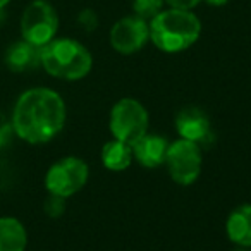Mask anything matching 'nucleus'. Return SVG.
Listing matches in <instances>:
<instances>
[{"mask_svg":"<svg viewBox=\"0 0 251 251\" xmlns=\"http://www.w3.org/2000/svg\"><path fill=\"white\" fill-rule=\"evenodd\" d=\"M229 239L239 248H251V203L237 206L226 222Z\"/></svg>","mask_w":251,"mask_h":251,"instance_id":"obj_12","label":"nucleus"},{"mask_svg":"<svg viewBox=\"0 0 251 251\" xmlns=\"http://www.w3.org/2000/svg\"><path fill=\"white\" fill-rule=\"evenodd\" d=\"M28 246V232L14 217L0 219V251H25Z\"/></svg>","mask_w":251,"mask_h":251,"instance_id":"obj_13","label":"nucleus"},{"mask_svg":"<svg viewBox=\"0 0 251 251\" xmlns=\"http://www.w3.org/2000/svg\"><path fill=\"white\" fill-rule=\"evenodd\" d=\"M43 208H45V213L49 217H60L66 210V198L57 195H49V198L43 203Z\"/></svg>","mask_w":251,"mask_h":251,"instance_id":"obj_16","label":"nucleus"},{"mask_svg":"<svg viewBox=\"0 0 251 251\" xmlns=\"http://www.w3.org/2000/svg\"><path fill=\"white\" fill-rule=\"evenodd\" d=\"M9 2H11V0H0V11H2V9H4L5 5L9 4Z\"/></svg>","mask_w":251,"mask_h":251,"instance_id":"obj_21","label":"nucleus"},{"mask_svg":"<svg viewBox=\"0 0 251 251\" xmlns=\"http://www.w3.org/2000/svg\"><path fill=\"white\" fill-rule=\"evenodd\" d=\"M164 0H133V11L134 16L151 21L155 16H158L164 11Z\"/></svg>","mask_w":251,"mask_h":251,"instance_id":"obj_15","label":"nucleus"},{"mask_svg":"<svg viewBox=\"0 0 251 251\" xmlns=\"http://www.w3.org/2000/svg\"><path fill=\"white\" fill-rule=\"evenodd\" d=\"M108 126L114 140L124 141L133 147L148 133V110L134 98H122L112 107Z\"/></svg>","mask_w":251,"mask_h":251,"instance_id":"obj_4","label":"nucleus"},{"mask_svg":"<svg viewBox=\"0 0 251 251\" xmlns=\"http://www.w3.org/2000/svg\"><path fill=\"white\" fill-rule=\"evenodd\" d=\"M201 147L193 141L179 138L172 145H169L167 160L165 165L169 169L172 181L181 186H189L198 179L201 172Z\"/></svg>","mask_w":251,"mask_h":251,"instance_id":"obj_7","label":"nucleus"},{"mask_svg":"<svg viewBox=\"0 0 251 251\" xmlns=\"http://www.w3.org/2000/svg\"><path fill=\"white\" fill-rule=\"evenodd\" d=\"M88 177L90 169L86 162L77 157H66L49 169L45 176V186L50 195L69 198L84 188Z\"/></svg>","mask_w":251,"mask_h":251,"instance_id":"obj_6","label":"nucleus"},{"mask_svg":"<svg viewBox=\"0 0 251 251\" xmlns=\"http://www.w3.org/2000/svg\"><path fill=\"white\" fill-rule=\"evenodd\" d=\"M208 5H215V7H220V5H226L229 0H205Z\"/></svg>","mask_w":251,"mask_h":251,"instance_id":"obj_20","label":"nucleus"},{"mask_svg":"<svg viewBox=\"0 0 251 251\" xmlns=\"http://www.w3.org/2000/svg\"><path fill=\"white\" fill-rule=\"evenodd\" d=\"M79 23L86 29H93L97 26V16H95L93 11H83L79 16Z\"/></svg>","mask_w":251,"mask_h":251,"instance_id":"obj_19","label":"nucleus"},{"mask_svg":"<svg viewBox=\"0 0 251 251\" xmlns=\"http://www.w3.org/2000/svg\"><path fill=\"white\" fill-rule=\"evenodd\" d=\"M91 66V53L76 40L53 38L42 47V67L53 77L66 81L83 79L90 74Z\"/></svg>","mask_w":251,"mask_h":251,"instance_id":"obj_3","label":"nucleus"},{"mask_svg":"<svg viewBox=\"0 0 251 251\" xmlns=\"http://www.w3.org/2000/svg\"><path fill=\"white\" fill-rule=\"evenodd\" d=\"M59 29V16L45 0H33L21 18L23 40L36 47H45L55 38Z\"/></svg>","mask_w":251,"mask_h":251,"instance_id":"obj_5","label":"nucleus"},{"mask_svg":"<svg viewBox=\"0 0 251 251\" xmlns=\"http://www.w3.org/2000/svg\"><path fill=\"white\" fill-rule=\"evenodd\" d=\"M176 127L182 140L193 141L200 147H208L213 141L212 124L210 119L201 108L198 107H184L176 117Z\"/></svg>","mask_w":251,"mask_h":251,"instance_id":"obj_9","label":"nucleus"},{"mask_svg":"<svg viewBox=\"0 0 251 251\" xmlns=\"http://www.w3.org/2000/svg\"><path fill=\"white\" fill-rule=\"evenodd\" d=\"M133 158V147L124 143V141L112 140L105 143V147L101 148V160H103V165L108 171H126L131 165Z\"/></svg>","mask_w":251,"mask_h":251,"instance_id":"obj_14","label":"nucleus"},{"mask_svg":"<svg viewBox=\"0 0 251 251\" xmlns=\"http://www.w3.org/2000/svg\"><path fill=\"white\" fill-rule=\"evenodd\" d=\"M12 136H14V127H12V121L0 110V148H5L11 143Z\"/></svg>","mask_w":251,"mask_h":251,"instance_id":"obj_17","label":"nucleus"},{"mask_svg":"<svg viewBox=\"0 0 251 251\" xmlns=\"http://www.w3.org/2000/svg\"><path fill=\"white\" fill-rule=\"evenodd\" d=\"M150 40V26L138 16H127L117 21L110 29V45L122 55L136 53Z\"/></svg>","mask_w":251,"mask_h":251,"instance_id":"obj_8","label":"nucleus"},{"mask_svg":"<svg viewBox=\"0 0 251 251\" xmlns=\"http://www.w3.org/2000/svg\"><path fill=\"white\" fill-rule=\"evenodd\" d=\"M169 141L162 136L155 134H145L141 140H138L133 145V157L147 169L160 167L167 160Z\"/></svg>","mask_w":251,"mask_h":251,"instance_id":"obj_10","label":"nucleus"},{"mask_svg":"<svg viewBox=\"0 0 251 251\" xmlns=\"http://www.w3.org/2000/svg\"><path fill=\"white\" fill-rule=\"evenodd\" d=\"M5 66L12 73H28L42 66V47H36L26 40L12 43L5 52Z\"/></svg>","mask_w":251,"mask_h":251,"instance_id":"obj_11","label":"nucleus"},{"mask_svg":"<svg viewBox=\"0 0 251 251\" xmlns=\"http://www.w3.org/2000/svg\"><path fill=\"white\" fill-rule=\"evenodd\" d=\"M11 121L14 134L26 143H49L64 129L66 103L57 91L31 88L18 98Z\"/></svg>","mask_w":251,"mask_h":251,"instance_id":"obj_1","label":"nucleus"},{"mask_svg":"<svg viewBox=\"0 0 251 251\" xmlns=\"http://www.w3.org/2000/svg\"><path fill=\"white\" fill-rule=\"evenodd\" d=\"M165 4H169L172 9H182V11H191L193 7L201 2V0H164Z\"/></svg>","mask_w":251,"mask_h":251,"instance_id":"obj_18","label":"nucleus"},{"mask_svg":"<svg viewBox=\"0 0 251 251\" xmlns=\"http://www.w3.org/2000/svg\"><path fill=\"white\" fill-rule=\"evenodd\" d=\"M150 40L158 50L177 53L195 45L201 33V23L191 11L169 9L150 21Z\"/></svg>","mask_w":251,"mask_h":251,"instance_id":"obj_2","label":"nucleus"}]
</instances>
